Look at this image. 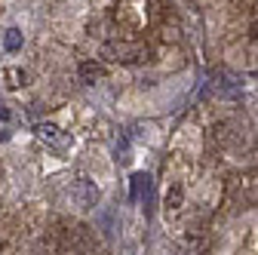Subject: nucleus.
Instances as JSON below:
<instances>
[{
	"instance_id": "nucleus-9",
	"label": "nucleus",
	"mask_w": 258,
	"mask_h": 255,
	"mask_svg": "<svg viewBox=\"0 0 258 255\" xmlns=\"http://www.w3.org/2000/svg\"><path fill=\"white\" fill-rule=\"evenodd\" d=\"M252 37L258 40V7H255V13H252Z\"/></svg>"
},
{
	"instance_id": "nucleus-2",
	"label": "nucleus",
	"mask_w": 258,
	"mask_h": 255,
	"mask_svg": "<svg viewBox=\"0 0 258 255\" xmlns=\"http://www.w3.org/2000/svg\"><path fill=\"white\" fill-rule=\"evenodd\" d=\"M129 184H133V194H129V197H133V203H148L151 200V175L136 172Z\"/></svg>"
},
{
	"instance_id": "nucleus-10",
	"label": "nucleus",
	"mask_w": 258,
	"mask_h": 255,
	"mask_svg": "<svg viewBox=\"0 0 258 255\" xmlns=\"http://www.w3.org/2000/svg\"><path fill=\"white\" fill-rule=\"evenodd\" d=\"M0 120H10V114H7V108H0Z\"/></svg>"
},
{
	"instance_id": "nucleus-3",
	"label": "nucleus",
	"mask_w": 258,
	"mask_h": 255,
	"mask_svg": "<svg viewBox=\"0 0 258 255\" xmlns=\"http://www.w3.org/2000/svg\"><path fill=\"white\" fill-rule=\"evenodd\" d=\"M37 139L43 142V145H52V148H64V139H61V130L58 126H52V123H37Z\"/></svg>"
},
{
	"instance_id": "nucleus-5",
	"label": "nucleus",
	"mask_w": 258,
	"mask_h": 255,
	"mask_svg": "<svg viewBox=\"0 0 258 255\" xmlns=\"http://www.w3.org/2000/svg\"><path fill=\"white\" fill-rule=\"evenodd\" d=\"M99 77H102V68L95 65V61H83V65H80V80L83 83H95Z\"/></svg>"
},
{
	"instance_id": "nucleus-8",
	"label": "nucleus",
	"mask_w": 258,
	"mask_h": 255,
	"mask_svg": "<svg viewBox=\"0 0 258 255\" xmlns=\"http://www.w3.org/2000/svg\"><path fill=\"white\" fill-rule=\"evenodd\" d=\"M19 80H25V74H19V71H7V83H10V86H16Z\"/></svg>"
},
{
	"instance_id": "nucleus-1",
	"label": "nucleus",
	"mask_w": 258,
	"mask_h": 255,
	"mask_svg": "<svg viewBox=\"0 0 258 255\" xmlns=\"http://www.w3.org/2000/svg\"><path fill=\"white\" fill-rule=\"evenodd\" d=\"M105 55H108V58H117V61H129V65H136V61H142V58L148 55V49H145V46H139V43H123V40H114V43H108V46H105Z\"/></svg>"
},
{
	"instance_id": "nucleus-6",
	"label": "nucleus",
	"mask_w": 258,
	"mask_h": 255,
	"mask_svg": "<svg viewBox=\"0 0 258 255\" xmlns=\"http://www.w3.org/2000/svg\"><path fill=\"white\" fill-rule=\"evenodd\" d=\"M181 197H184L181 184H172V187L166 190V209H178V206H181Z\"/></svg>"
},
{
	"instance_id": "nucleus-7",
	"label": "nucleus",
	"mask_w": 258,
	"mask_h": 255,
	"mask_svg": "<svg viewBox=\"0 0 258 255\" xmlns=\"http://www.w3.org/2000/svg\"><path fill=\"white\" fill-rule=\"evenodd\" d=\"M19 46H22V34H19L16 28H10V31H7V49H10V52H16Z\"/></svg>"
},
{
	"instance_id": "nucleus-4",
	"label": "nucleus",
	"mask_w": 258,
	"mask_h": 255,
	"mask_svg": "<svg viewBox=\"0 0 258 255\" xmlns=\"http://www.w3.org/2000/svg\"><path fill=\"white\" fill-rule=\"evenodd\" d=\"M74 194H77V200H80L83 206H92L95 200H99V187H95L89 178H77V184H74Z\"/></svg>"
}]
</instances>
